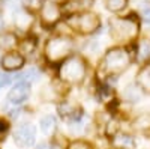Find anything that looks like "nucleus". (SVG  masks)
Here are the masks:
<instances>
[{
    "mask_svg": "<svg viewBox=\"0 0 150 149\" xmlns=\"http://www.w3.org/2000/svg\"><path fill=\"white\" fill-rule=\"evenodd\" d=\"M123 98L126 99V101H129V103H135V101H138V99L141 98V92H140V89L137 88V86L129 84V86H126V89L123 91Z\"/></svg>",
    "mask_w": 150,
    "mask_h": 149,
    "instance_id": "13",
    "label": "nucleus"
},
{
    "mask_svg": "<svg viewBox=\"0 0 150 149\" xmlns=\"http://www.w3.org/2000/svg\"><path fill=\"white\" fill-rule=\"evenodd\" d=\"M141 17H143V20H144L146 23L150 24V3H146V5L143 6V9H141Z\"/></svg>",
    "mask_w": 150,
    "mask_h": 149,
    "instance_id": "22",
    "label": "nucleus"
},
{
    "mask_svg": "<svg viewBox=\"0 0 150 149\" xmlns=\"http://www.w3.org/2000/svg\"><path fill=\"white\" fill-rule=\"evenodd\" d=\"M137 59L140 62L150 60V39L140 41L138 47H137Z\"/></svg>",
    "mask_w": 150,
    "mask_h": 149,
    "instance_id": "12",
    "label": "nucleus"
},
{
    "mask_svg": "<svg viewBox=\"0 0 150 149\" xmlns=\"http://www.w3.org/2000/svg\"><path fill=\"white\" fill-rule=\"evenodd\" d=\"M17 44V36L14 33H3V35H0V48H3V50H11L12 47H15Z\"/></svg>",
    "mask_w": 150,
    "mask_h": 149,
    "instance_id": "14",
    "label": "nucleus"
},
{
    "mask_svg": "<svg viewBox=\"0 0 150 149\" xmlns=\"http://www.w3.org/2000/svg\"><path fill=\"white\" fill-rule=\"evenodd\" d=\"M74 48V41L68 36H56L51 38L47 45H45V56L48 59V62H62L63 59H66Z\"/></svg>",
    "mask_w": 150,
    "mask_h": 149,
    "instance_id": "4",
    "label": "nucleus"
},
{
    "mask_svg": "<svg viewBox=\"0 0 150 149\" xmlns=\"http://www.w3.org/2000/svg\"><path fill=\"white\" fill-rule=\"evenodd\" d=\"M2 27H3V18L0 17V29H2Z\"/></svg>",
    "mask_w": 150,
    "mask_h": 149,
    "instance_id": "27",
    "label": "nucleus"
},
{
    "mask_svg": "<svg viewBox=\"0 0 150 149\" xmlns=\"http://www.w3.org/2000/svg\"><path fill=\"white\" fill-rule=\"evenodd\" d=\"M137 84L144 92H150V65H146L138 71V74H137Z\"/></svg>",
    "mask_w": 150,
    "mask_h": 149,
    "instance_id": "10",
    "label": "nucleus"
},
{
    "mask_svg": "<svg viewBox=\"0 0 150 149\" xmlns=\"http://www.w3.org/2000/svg\"><path fill=\"white\" fill-rule=\"evenodd\" d=\"M86 72H87L86 62L80 56L69 57L66 62H63V65L60 66V71H59L60 78L71 84L81 83L86 77Z\"/></svg>",
    "mask_w": 150,
    "mask_h": 149,
    "instance_id": "3",
    "label": "nucleus"
},
{
    "mask_svg": "<svg viewBox=\"0 0 150 149\" xmlns=\"http://www.w3.org/2000/svg\"><path fill=\"white\" fill-rule=\"evenodd\" d=\"M29 95H30V86H29V83L20 81V83H17L14 88L11 89V92L8 95V101L12 103V104L20 106L21 103H24L29 98Z\"/></svg>",
    "mask_w": 150,
    "mask_h": 149,
    "instance_id": "8",
    "label": "nucleus"
},
{
    "mask_svg": "<svg viewBox=\"0 0 150 149\" xmlns=\"http://www.w3.org/2000/svg\"><path fill=\"white\" fill-rule=\"evenodd\" d=\"M36 149H51V146H50V145H47V143H41V145L38 146Z\"/></svg>",
    "mask_w": 150,
    "mask_h": 149,
    "instance_id": "24",
    "label": "nucleus"
},
{
    "mask_svg": "<svg viewBox=\"0 0 150 149\" xmlns=\"http://www.w3.org/2000/svg\"><path fill=\"white\" fill-rule=\"evenodd\" d=\"M36 130L32 123H21L14 133V142L20 148H29L35 143Z\"/></svg>",
    "mask_w": 150,
    "mask_h": 149,
    "instance_id": "6",
    "label": "nucleus"
},
{
    "mask_svg": "<svg viewBox=\"0 0 150 149\" xmlns=\"http://www.w3.org/2000/svg\"><path fill=\"white\" fill-rule=\"evenodd\" d=\"M24 3L30 11H38L39 8H42V0H24Z\"/></svg>",
    "mask_w": 150,
    "mask_h": 149,
    "instance_id": "19",
    "label": "nucleus"
},
{
    "mask_svg": "<svg viewBox=\"0 0 150 149\" xmlns=\"http://www.w3.org/2000/svg\"><path fill=\"white\" fill-rule=\"evenodd\" d=\"M5 123H2V122H0V139H2V134H3V130H5Z\"/></svg>",
    "mask_w": 150,
    "mask_h": 149,
    "instance_id": "26",
    "label": "nucleus"
},
{
    "mask_svg": "<svg viewBox=\"0 0 150 149\" xmlns=\"http://www.w3.org/2000/svg\"><path fill=\"white\" fill-rule=\"evenodd\" d=\"M14 21H15V26L20 27V29H27L30 26V23H32V18L26 14V12H23V11H18L15 17H14Z\"/></svg>",
    "mask_w": 150,
    "mask_h": 149,
    "instance_id": "15",
    "label": "nucleus"
},
{
    "mask_svg": "<svg viewBox=\"0 0 150 149\" xmlns=\"http://www.w3.org/2000/svg\"><path fill=\"white\" fill-rule=\"evenodd\" d=\"M15 78H18L24 83H32V81H36L38 78H39V71H38L36 68H29L27 71H24L23 74L17 76Z\"/></svg>",
    "mask_w": 150,
    "mask_h": 149,
    "instance_id": "16",
    "label": "nucleus"
},
{
    "mask_svg": "<svg viewBox=\"0 0 150 149\" xmlns=\"http://www.w3.org/2000/svg\"><path fill=\"white\" fill-rule=\"evenodd\" d=\"M39 127H41V130H42L44 134L51 135V134H54V131H56V128H57V120H56L54 116L47 115V116H44V118L41 119Z\"/></svg>",
    "mask_w": 150,
    "mask_h": 149,
    "instance_id": "11",
    "label": "nucleus"
},
{
    "mask_svg": "<svg viewBox=\"0 0 150 149\" xmlns=\"http://www.w3.org/2000/svg\"><path fill=\"white\" fill-rule=\"evenodd\" d=\"M131 54L125 48H111L104 56L102 60V71L108 76H119L123 71H126L131 65Z\"/></svg>",
    "mask_w": 150,
    "mask_h": 149,
    "instance_id": "1",
    "label": "nucleus"
},
{
    "mask_svg": "<svg viewBox=\"0 0 150 149\" xmlns=\"http://www.w3.org/2000/svg\"><path fill=\"white\" fill-rule=\"evenodd\" d=\"M140 30V24L132 17L112 18L110 21V35L116 41H132Z\"/></svg>",
    "mask_w": 150,
    "mask_h": 149,
    "instance_id": "2",
    "label": "nucleus"
},
{
    "mask_svg": "<svg viewBox=\"0 0 150 149\" xmlns=\"http://www.w3.org/2000/svg\"><path fill=\"white\" fill-rule=\"evenodd\" d=\"M12 80H14V76H9V74L0 72V88H5V86L11 84Z\"/></svg>",
    "mask_w": 150,
    "mask_h": 149,
    "instance_id": "20",
    "label": "nucleus"
},
{
    "mask_svg": "<svg viewBox=\"0 0 150 149\" xmlns=\"http://www.w3.org/2000/svg\"><path fill=\"white\" fill-rule=\"evenodd\" d=\"M69 149H89V146H87L84 142H75Z\"/></svg>",
    "mask_w": 150,
    "mask_h": 149,
    "instance_id": "23",
    "label": "nucleus"
},
{
    "mask_svg": "<svg viewBox=\"0 0 150 149\" xmlns=\"http://www.w3.org/2000/svg\"><path fill=\"white\" fill-rule=\"evenodd\" d=\"M135 127L138 130H146V128H150V113H146V115H141L135 119Z\"/></svg>",
    "mask_w": 150,
    "mask_h": 149,
    "instance_id": "18",
    "label": "nucleus"
},
{
    "mask_svg": "<svg viewBox=\"0 0 150 149\" xmlns=\"http://www.w3.org/2000/svg\"><path fill=\"white\" fill-rule=\"evenodd\" d=\"M128 0H107V8L112 12H119L122 9H125Z\"/></svg>",
    "mask_w": 150,
    "mask_h": 149,
    "instance_id": "17",
    "label": "nucleus"
},
{
    "mask_svg": "<svg viewBox=\"0 0 150 149\" xmlns=\"http://www.w3.org/2000/svg\"><path fill=\"white\" fill-rule=\"evenodd\" d=\"M21 50H23V53H32L33 51V50H35V42L33 41H24L23 44H21Z\"/></svg>",
    "mask_w": 150,
    "mask_h": 149,
    "instance_id": "21",
    "label": "nucleus"
},
{
    "mask_svg": "<svg viewBox=\"0 0 150 149\" xmlns=\"http://www.w3.org/2000/svg\"><path fill=\"white\" fill-rule=\"evenodd\" d=\"M21 2V0H8V3L11 5V6H15V5H18Z\"/></svg>",
    "mask_w": 150,
    "mask_h": 149,
    "instance_id": "25",
    "label": "nucleus"
},
{
    "mask_svg": "<svg viewBox=\"0 0 150 149\" xmlns=\"http://www.w3.org/2000/svg\"><path fill=\"white\" fill-rule=\"evenodd\" d=\"M23 65H24V57H23L20 53L9 51V53H6V54L2 57V66H3L6 71L20 69Z\"/></svg>",
    "mask_w": 150,
    "mask_h": 149,
    "instance_id": "9",
    "label": "nucleus"
},
{
    "mask_svg": "<svg viewBox=\"0 0 150 149\" xmlns=\"http://www.w3.org/2000/svg\"><path fill=\"white\" fill-rule=\"evenodd\" d=\"M74 29L80 30L81 33H93L101 26V20L93 12H84V14L74 17L68 21Z\"/></svg>",
    "mask_w": 150,
    "mask_h": 149,
    "instance_id": "5",
    "label": "nucleus"
},
{
    "mask_svg": "<svg viewBox=\"0 0 150 149\" xmlns=\"http://www.w3.org/2000/svg\"><path fill=\"white\" fill-rule=\"evenodd\" d=\"M60 18V8L56 2H45L41 8V20L45 26H51Z\"/></svg>",
    "mask_w": 150,
    "mask_h": 149,
    "instance_id": "7",
    "label": "nucleus"
}]
</instances>
